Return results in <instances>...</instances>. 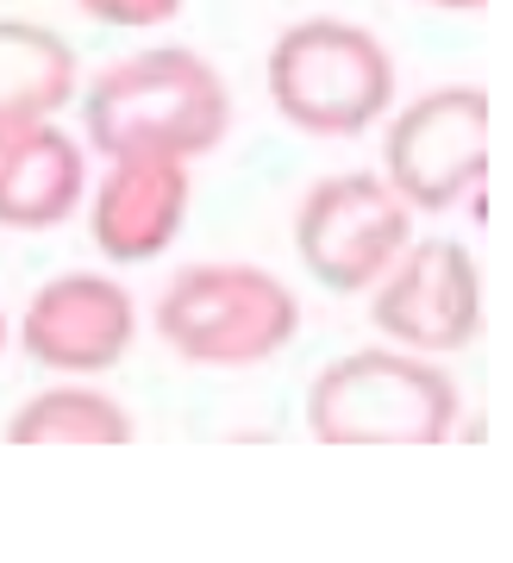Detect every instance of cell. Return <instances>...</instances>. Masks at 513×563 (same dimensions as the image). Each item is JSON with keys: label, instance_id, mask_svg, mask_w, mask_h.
I'll return each instance as SVG.
<instances>
[{"label": "cell", "instance_id": "6da1fadb", "mask_svg": "<svg viewBox=\"0 0 513 563\" xmlns=\"http://www.w3.org/2000/svg\"><path fill=\"white\" fill-rule=\"evenodd\" d=\"M232 125L226 76L200 51L157 44L95 69L81 88V139L107 163L119 157H207Z\"/></svg>", "mask_w": 513, "mask_h": 563}, {"label": "cell", "instance_id": "7a4b0ae2", "mask_svg": "<svg viewBox=\"0 0 513 563\" xmlns=\"http://www.w3.org/2000/svg\"><path fill=\"white\" fill-rule=\"evenodd\" d=\"M270 101L307 139H357L395 107V57L370 25L295 20L270 44Z\"/></svg>", "mask_w": 513, "mask_h": 563}, {"label": "cell", "instance_id": "3957f363", "mask_svg": "<svg viewBox=\"0 0 513 563\" xmlns=\"http://www.w3.org/2000/svg\"><path fill=\"white\" fill-rule=\"evenodd\" d=\"M295 332V288L256 263H188L157 295V339L188 363H214V369L263 363Z\"/></svg>", "mask_w": 513, "mask_h": 563}, {"label": "cell", "instance_id": "277c9868", "mask_svg": "<svg viewBox=\"0 0 513 563\" xmlns=\"http://www.w3.org/2000/svg\"><path fill=\"white\" fill-rule=\"evenodd\" d=\"M307 426L326 444H445L457 383L407 351H351L307 388Z\"/></svg>", "mask_w": 513, "mask_h": 563}, {"label": "cell", "instance_id": "5b68a950", "mask_svg": "<svg viewBox=\"0 0 513 563\" xmlns=\"http://www.w3.org/2000/svg\"><path fill=\"white\" fill-rule=\"evenodd\" d=\"M489 176V95L476 81L426 88L382 139V181L407 213H445L470 201Z\"/></svg>", "mask_w": 513, "mask_h": 563}, {"label": "cell", "instance_id": "8992f818", "mask_svg": "<svg viewBox=\"0 0 513 563\" xmlns=\"http://www.w3.org/2000/svg\"><path fill=\"white\" fill-rule=\"evenodd\" d=\"M414 244V213L395 201V188L370 169L319 176L295 213V251L307 276L332 295H357L395 269V257Z\"/></svg>", "mask_w": 513, "mask_h": 563}, {"label": "cell", "instance_id": "52a82bcc", "mask_svg": "<svg viewBox=\"0 0 513 563\" xmlns=\"http://www.w3.org/2000/svg\"><path fill=\"white\" fill-rule=\"evenodd\" d=\"M375 325L407 351H463L482 332V276L457 239H419L375 282Z\"/></svg>", "mask_w": 513, "mask_h": 563}, {"label": "cell", "instance_id": "ba28073f", "mask_svg": "<svg viewBox=\"0 0 513 563\" xmlns=\"http://www.w3.org/2000/svg\"><path fill=\"white\" fill-rule=\"evenodd\" d=\"M139 332V307L119 288L113 276H95V269H69V276H51L25 301L20 339L25 357L44 363V369H69V376H88V369H113L125 357V344Z\"/></svg>", "mask_w": 513, "mask_h": 563}, {"label": "cell", "instance_id": "9c48e42d", "mask_svg": "<svg viewBox=\"0 0 513 563\" xmlns=\"http://www.w3.org/2000/svg\"><path fill=\"white\" fill-rule=\"evenodd\" d=\"M188 163L170 157H119L95 181V244L113 263L163 257L188 220Z\"/></svg>", "mask_w": 513, "mask_h": 563}, {"label": "cell", "instance_id": "30bf717a", "mask_svg": "<svg viewBox=\"0 0 513 563\" xmlns=\"http://www.w3.org/2000/svg\"><path fill=\"white\" fill-rule=\"evenodd\" d=\"M88 195V157L57 120L0 132V225L7 232H51Z\"/></svg>", "mask_w": 513, "mask_h": 563}, {"label": "cell", "instance_id": "8fae6325", "mask_svg": "<svg viewBox=\"0 0 513 563\" xmlns=\"http://www.w3.org/2000/svg\"><path fill=\"white\" fill-rule=\"evenodd\" d=\"M81 95V63L63 32L39 20H0V132L44 125Z\"/></svg>", "mask_w": 513, "mask_h": 563}, {"label": "cell", "instance_id": "7c38bea8", "mask_svg": "<svg viewBox=\"0 0 513 563\" xmlns=\"http://www.w3.org/2000/svg\"><path fill=\"white\" fill-rule=\"evenodd\" d=\"M13 444H125L132 413L100 388H51L7 420Z\"/></svg>", "mask_w": 513, "mask_h": 563}, {"label": "cell", "instance_id": "4fadbf2b", "mask_svg": "<svg viewBox=\"0 0 513 563\" xmlns=\"http://www.w3.org/2000/svg\"><path fill=\"white\" fill-rule=\"evenodd\" d=\"M88 20L119 25V32H151V25H170L188 7V0H76Z\"/></svg>", "mask_w": 513, "mask_h": 563}, {"label": "cell", "instance_id": "5bb4252c", "mask_svg": "<svg viewBox=\"0 0 513 563\" xmlns=\"http://www.w3.org/2000/svg\"><path fill=\"white\" fill-rule=\"evenodd\" d=\"M419 7H438V13H482L489 0H419Z\"/></svg>", "mask_w": 513, "mask_h": 563}, {"label": "cell", "instance_id": "9a60e30c", "mask_svg": "<svg viewBox=\"0 0 513 563\" xmlns=\"http://www.w3.org/2000/svg\"><path fill=\"white\" fill-rule=\"evenodd\" d=\"M0 351H7V313H0Z\"/></svg>", "mask_w": 513, "mask_h": 563}]
</instances>
